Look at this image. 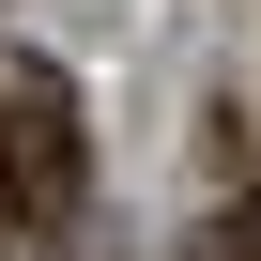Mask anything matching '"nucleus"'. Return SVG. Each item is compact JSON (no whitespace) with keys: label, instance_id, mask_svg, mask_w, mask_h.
Listing matches in <instances>:
<instances>
[{"label":"nucleus","instance_id":"obj_2","mask_svg":"<svg viewBox=\"0 0 261 261\" xmlns=\"http://www.w3.org/2000/svg\"><path fill=\"white\" fill-rule=\"evenodd\" d=\"M200 261H246V230H215V246H200Z\"/></svg>","mask_w":261,"mask_h":261},{"label":"nucleus","instance_id":"obj_1","mask_svg":"<svg viewBox=\"0 0 261 261\" xmlns=\"http://www.w3.org/2000/svg\"><path fill=\"white\" fill-rule=\"evenodd\" d=\"M77 185H92V154H77V77L62 62H0V246H16V230H62Z\"/></svg>","mask_w":261,"mask_h":261}]
</instances>
